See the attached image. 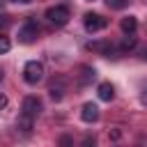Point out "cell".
<instances>
[{
    "label": "cell",
    "instance_id": "17",
    "mask_svg": "<svg viewBox=\"0 0 147 147\" xmlns=\"http://www.w3.org/2000/svg\"><path fill=\"white\" fill-rule=\"evenodd\" d=\"M83 147H96V145H94V140H90V138H85V142H83Z\"/></svg>",
    "mask_w": 147,
    "mask_h": 147
},
{
    "label": "cell",
    "instance_id": "19",
    "mask_svg": "<svg viewBox=\"0 0 147 147\" xmlns=\"http://www.w3.org/2000/svg\"><path fill=\"white\" fill-rule=\"evenodd\" d=\"M16 2H21V5H30L32 0H16Z\"/></svg>",
    "mask_w": 147,
    "mask_h": 147
},
{
    "label": "cell",
    "instance_id": "9",
    "mask_svg": "<svg viewBox=\"0 0 147 147\" xmlns=\"http://www.w3.org/2000/svg\"><path fill=\"white\" fill-rule=\"evenodd\" d=\"M136 28H138V18H136V16H124V18H122V30H124L126 34H133Z\"/></svg>",
    "mask_w": 147,
    "mask_h": 147
},
{
    "label": "cell",
    "instance_id": "3",
    "mask_svg": "<svg viewBox=\"0 0 147 147\" xmlns=\"http://www.w3.org/2000/svg\"><path fill=\"white\" fill-rule=\"evenodd\" d=\"M37 37H39V25L32 18H28L25 25H21V30H18V41L21 44H32Z\"/></svg>",
    "mask_w": 147,
    "mask_h": 147
},
{
    "label": "cell",
    "instance_id": "6",
    "mask_svg": "<svg viewBox=\"0 0 147 147\" xmlns=\"http://www.w3.org/2000/svg\"><path fill=\"white\" fill-rule=\"evenodd\" d=\"M80 117H83V122H96L99 119V108L94 103H85L83 110H80Z\"/></svg>",
    "mask_w": 147,
    "mask_h": 147
},
{
    "label": "cell",
    "instance_id": "20",
    "mask_svg": "<svg viewBox=\"0 0 147 147\" xmlns=\"http://www.w3.org/2000/svg\"><path fill=\"white\" fill-rule=\"evenodd\" d=\"M0 80H2V69H0Z\"/></svg>",
    "mask_w": 147,
    "mask_h": 147
},
{
    "label": "cell",
    "instance_id": "1",
    "mask_svg": "<svg viewBox=\"0 0 147 147\" xmlns=\"http://www.w3.org/2000/svg\"><path fill=\"white\" fill-rule=\"evenodd\" d=\"M23 78H25V83L37 85V83L44 78V64L37 62V60H30V62L23 67Z\"/></svg>",
    "mask_w": 147,
    "mask_h": 147
},
{
    "label": "cell",
    "instance_id": "2",
    "mask_svg": "<svg viewBox=\"0 0 147 147\" xmlns=\"http://www.w3.org/2000/svg\"><path fill=\"white\" fill-rule=\"evenodd\" d=\"M46 18H48V23H53V25H64V23L69 21V9H67L64 5L48 7V9H46Z\"/></svg>",
    "mask_w": 147,
    "mask_h": 147
},
{
    "label": "cell",
    "instance_id": "14",
    "mask_svg": "<svg viewBox=\"0 0 147 147\" xmlns=\"http://www.w3.org/2000/svg\"><path fill=\"white\" fill-rule=\"evenodd\" d=\"M11 48V44H9V39L5 37V34H0V53H7Z\"/></svg>",
    "mask_w": 147,
    "mask_h": 147
},
{
    "label": "cell",
    "instance_id": "10",
    "mask_svg": "<svg viewBox=\"0 0 147 147\" xmlns=\"http://www.w3.org/2000/svg\"><path fill=\"white\" fill-rule=\"evenodd\" d=\"M32 122H34L32 117H28V115L21 113V117H18V129H21L23 133H30V131H32Z\"/></svg>",
    "mask_w": 147,
    "mask_h": 147
},
{
    "label": "cell",
    "instance_id": "15",
    "mask_svg": "<svg viewBox=\"0 0 147 147\" xmlns=\"http://www.w3.org/2000/svg\"><path fill=\"white\" fill-rule=\"evenodd\" d=\"M60 147H74V140L69 136H60Z\"/></svg>",
    "mask_w": 147,
    "mask_h": 147
},
{
    "label": "cell",
    "instance_id": "8",
    "mask_svg": "<svg viewBox=\"0 0 147 147\" xmlns=\"http://www.w3.org/2000/svg\"><path fill=\"white\" fill-rule=\"evenodd\" d=\"M96 94H99V99H101V101H113L115 90H113V85H110V83H101V85H99V90H96Z\"/></svg>",
    "mask_w": 147,
    "mask_h": 147
},
{
    "label": "cell",
    "instance_id": "5",
    "mask_svg": "<svg viewBox=\"0 0 147 147\" xmlns=\"http://www.w3.org/2000/svg\"><path fill=\"white\" fill-rule=\"evenodd\" d=\"M41 113V101L37 99V96H25L23 99V115H28V117H37Z\"/></svg>",
    "mask_w": 147,
    "mask_h": 147
},
{
    "label": "cell",
    "instance_id": "7",
    "mask_svg": "<svg viewBox=\"0 0 147 147\" xmlns=\"http://www.w3.org/2000/svg\"><path fill=\"white\" fill-rule=\"evenodd\" d=\"M110 41H90L87 44V51H94V53H103V55H110Z\"/></svg>",
    "mask_w": 147,
    "mask_h": 147
},
{
    "label": "cell",
    "instance_id": "12",
    "mask_svg": "<svg viewBox=\"0 0 147 147\" xmlns=\"http://www.w3.org/2000/svg\"><path fill=\"white\" fill-rule=\"evenodd\" d=\"M106 5H108L110 9H124V7L129 5V0H106Z\"/></svg>",
    "mask_w": 147,
    "mask_h": 147
},
{
    "label": "cell",
    "instance_id": "16",
    "mask_svg": "<svg viewBox=\"0 0 147 147\" xmlns=\"http://www.w3.org/2000/svg\"><path fill=\"white\" fill-rule=\"evenodd\" d=\"M5 106H7V96H5V94H0V110H2Z\"/></svg>",
    "mask_w": 147,
    "mask_h": 147
},
{
    "label": "cell",
    "instance_id": "4",
    "mask_svg": "<svg viewBox=\"0 0 147 147\" xmlns=\"http://www.w3.org/2000/svg\"><path fill=\"white\" fill-rule=\"evenodd\" d=\"M83 21H85V30H87V32H99V30H103V28L108 25V21H106L101 14H94V11H87Z\"/></svg>",
    "mask_w": 147,
    "mask_h": 147
},
{
    "label": "cell",
    "instance_id": "11",
    "mask_svg": "<svg viewBox=\"0 0 147 147\" xmlns=\"http://www.w3.org/2000/svg\"><path fill=\"white\" fill-rule=\"evenodd\" d=\"M131 48H136V37H133V34H126V37L122 39V44H119V51L126 53V51H131Z\"/></svg>",
    "mask_w": 147,
    "mask_h": 147
},
{
    "label": "cell",
    "instance_id": "13",
    "mask_svg": "<svg viewBox=\"0 0 147 147\" xmlns=\"http://www.w3.org/2000/svg\"><path fill=\"white\" fill-rule=\"evenodd\" d=\"M62 92H64V87H62V85H57V87H55V85H51V96H53V101H60V99H62Z\"/></svg>",
    "mask_w": 147,
    "mask_h": 147
},
{
    "label": "cell",
    "instance_id": "18",
    "mask_svg": "<svg viewBox=\"0 0 147 147\" xmlns=\"http://www.w3.org/2000/svg\"><path fill=\"white\" fill-rule=\"evenodd\" d=\"M140 57H142V60H147V46H145V48L140 51Z\"/></svg>",
    "mask_w": 147,
    "mask_h": 147
}]
</instances>
